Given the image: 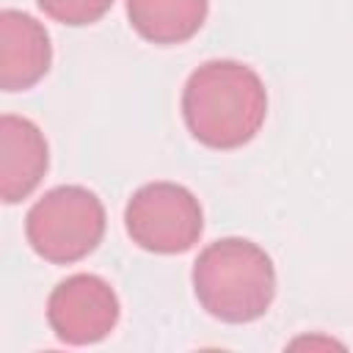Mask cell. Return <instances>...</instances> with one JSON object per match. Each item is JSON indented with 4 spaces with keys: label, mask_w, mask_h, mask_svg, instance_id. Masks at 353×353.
Wrapping results in <instances>:
<instances>
[{
    "label": "cell",
    "mask_w": 353,
    "mask_h": 353,
    "mask_svg": "<svg viewBox=\"0 0 353 353\" xmlns=\"http://www.w3.org/2000/svg\"><path fill=\"white\" fill-rule=\"evenodd\" d=\"M210 0H127L135 33L152 44H182L199 33Z\"/></svg>",
    "instance_id": "cell-8"
},
{
    "label": "cell",
    "mask_w": 353,
    "mask_h": 353,
    "mask_svg": "<svg viewBox=\"0 0 353 353\" xmlns=\"http://www.w3.org/2000/svg\"><path fill=\"white\" fill-rule=\"evenodd\" d=\"M47 323L66 345H94L116 328L119 298L105 279L74 273L50 292Z\"/></svg>",
    "instance_id": "cell-5"
},
{
    "label": "cell",
    "mask_w": 353,
    "mask_h": 353,
    "mask_svg": "<svg viewBox=\"0 0 353 353\" xmlns=\"http://www.w3.org/2000/svg\"><path fill=\"white\" fill-rule=\"evenodd\" d=\"M182 116L199 143L210 149H237L265 124V83L240 61H207L190 72L182 88Z\"/></svg>",
    "instance_id": "cell-1"
},
{
    "label": "cell",
    "mask_w": 353,
    "mask_h": 353,
    "mask_svg": "<svg viewBox=\"0 0 353 353\" xmlns=\"http://www.w3.org/2000/svg\"><path fill=\"white\" fill-rule=\"evenodd\" d=\"M36 3L50 19L72 28L102 19L113 6V0H36Z\"/></svg>",
    "instance_id": "cell-9"
},
{
    "label": "cell",
    "mask_w": 353,
    "mask_h": 353,
    "mask_svg": "<svg viewBox=\"0 0 353 353\" xmlns=\"http://www.w3.org/2000/svg\"><path fill=\"white\" fill-rule=\"evenodd\" d=\"M105 234V207L83 185H61L47 190L25 218L30 248L52 262L69 265L88 256Z\"/></svg>",
    "instance_id": "cell-3"
},
{
    "label": "cell",
    "mask_w": 353,
    "mask_h": 353,
    "mask_svg": "<svg viewBox=\"0 0 353 353\" xmlns=\"http://www.w3.org/2000/svg\"><path fill=\"white\" fill-rule=\"evenodd\" d=\"M199 303L223 323H251L276 298V268L265 248L245 237H221L193 262Z\"/></svg>",
    "instance_id": "cell-2"
},
{
    "label": "cell",
    "mask_w": 353,
    "mask_h": 353,
    "mask_svg": "<svg viewBox=\"0 0 353 353\" xmlns=\"http://www.w3.org/2000/svg\"><path fill=\"white\" fill-rule=\"evenodd\" d=\"M124 226L132 243L152 254H182L199 243L204 212L185 185L149 182L127 201Z\"/></svg>",
    "instance_id": "cell-4"
},
{
    "label": "cell",
    "mask_w": 353,
    "mask_h": 353,
    "mask_svg": "<svg viewBox=\"0 0 353 353\" xmlns=\"http://www.w3.org/2000/svg\"><path fill=\"white\" fill-rule=\"evenodd\" d=\"M50 165L44 132L25 116H0V196L6 204L28 199Z\"/></svg>",
    "instance_id": "cell-6"
},
{
    "label": "cell",
    "mask_w": 353,
    "mask_h": 353,
    "mask_svg": "<svg viewBox=\"0 0 353 353\" xmlns=\"http://www.w3.org/2000/svg\"><path fill=\"white\" fill-rule=\"evenodd\" d=\"M52 61V44L39 19L6 8L0 14V88L25 91L36 85Z\"/></svg>",
    "instance_id": "cell-7"
}]
</instances>
